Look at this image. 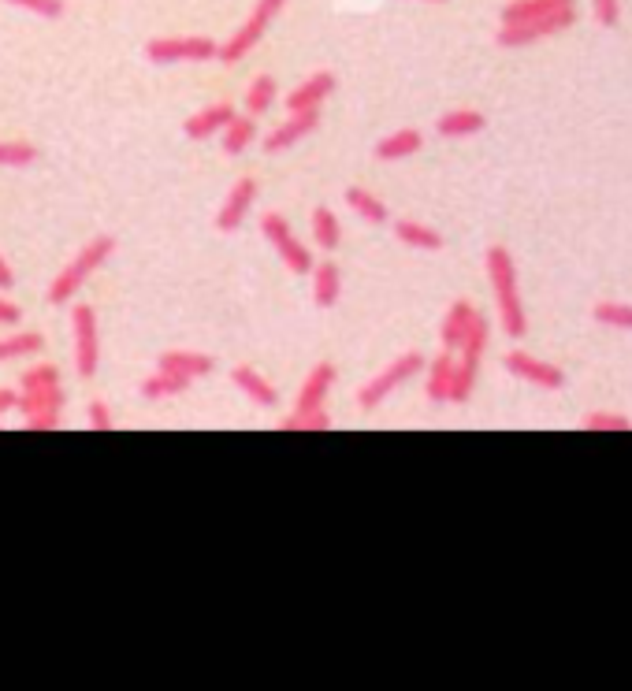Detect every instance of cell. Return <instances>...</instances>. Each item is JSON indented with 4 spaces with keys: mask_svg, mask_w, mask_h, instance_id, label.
Segmentation results:
<instances>
[{
    "mask_svg": "<svg viewBox=\"0 0 632 691\" xmlns=\"http://www.w3.org/2000/svg\"><path fill=\"white\" fill-rule=\"evenodd\" d=\"M316 127H320V112H316V108H305V112H290L287 123H283V127H276V131L264 138V153H268V157H272V153H283V149H290L294 142L309 138Z\"/></svg>",
    "mask_w": 632,
    "mask_h": 691,
    "instance_id": "obj_11",
    "label": "cell"
},
{
    "mask_svg": "<svg viewBox=\"0 0 632 691\" xmlns=\"http://www.w3.org/2000/svg\"><path fill=\"white\" fill-rule=\"evenodd\" d=\"M428 368V383H424V391H428V402L435 405H447L450 402V383H454V357L447 353H439Z\"/></svg>",
    "mask_w": 632,
    "mask_h": 691,
    "instance_id": "obj_21",
    "label": "cell"
},
{
    "mask_svg": "<svg viewBox=\"0 0 632 691\" xmlns=\"http://www.w3.org/2000/svg\"><path fill=\"white\" fill-rule=\"evenodd\" d=\"M235 119V108L231 105H212V108H201L198 116L186 119V138H194V142H209L212 134H220Z\"/></svg>",
    "mask_w": 632,
    "mask_h": 691,
    "instance_id": "obj_17",
    "label": "cell"
},
{
    "mask_svg": "<svg viewBox=\"0 0 632 691\" xmlns=\"http://www.w3.org/2000/svg\"><path fill=\"white\" fill-rule=\"evenodd\" d=\"M395 235H398V242L421 249V253H435V249H443V235H439V231H432L428 223L395 220Z\"/></svg>",
    "mask_w": 632,
    "mask_h": 691,
    "instance_id": "obj_23",
    "label": "cell"
},
{
    "mask_svg": "<svg viewBox=\"0 0 632 691\" xmlns=\"http://www.w3.org/2000/svg\"><path fill=\"white\" fill-rule=\"evenodd\" d=\"M23 417H60L64 413V387H41V391H23L19 405H15Z\"/></svg>",
    "mask_w": 632,
    "mask_h": 691,
    "instance_id": "obj_16",
    "label": "cell"
},
{
    "mask_svg": "<svg viewBox=\"0 0 632 691\" xmlns=\"http://www.w3.org/2000/svg\"><path fill=\"white\" fill-rule=\"evenodd\" d=\"M253 197H257V183L253 179H238L235 186H231V194H227L224 209L216 212V227L220 231H238L242 227V220H246V212L253 209Z\"/></svg>",
    "mask_w": 632,
    "mask_h": 691,
    "instance_id": "obj_12",
    "label": "cell"
},
{
    "mask_svg": "<svg viewBox=\"0 0 632 691\" xmlns=\"http://www.w3.org/2000/svg\"><path fill=\"white\" fill-rule=\"evenodd\" d=\"M190 383H194V379L175 376V372H164V368H160L157 376H149L142 383V398H153V402H157V398H175V394H183Z\"/></svg>",
    "mask_w": 632,
    "mask_h": 691,
    "instance_id": "obj_28",
    "label": "cell"
},
{
    "mask_svg": "<svg viewBox=\"0 0 632 691\" xmlns=\"http://www.w3.org/2000/svg\"><path fill=\"white\" fill-rule=\"evenodd\" d=\"M15 405H19V394L8 391V387H0V417H4V413H12Z\"/></svg>",
    "mask_w": 632,
    "mask_h": 691,
    "instance_id": "obj_42",
    "label": "cell"
},
{
    "mask_svg": "<svg viewBox=\"0 0 632 691\" xmlns=\"http://www.w3.org/2000/svg\"><path fill=\"white\" fill-rule=\"evenodd\" d=\"M346 205H350V209H354L365 223H376V227L391 220L387 205H383V201H376V197H372L369 190H361V186H350V190H346Z\"/></svg>",
    "mask_w": 632,
    "mask_h": 691,
    "instance_id": "obj_26",
    "label": "cell"
},
{
    "mask_svg": "<svg viewBox=\"0 0 632 691\" xmlns=\"http://www.w3.org/2000/svg\"><path fill=\"white\" fill-rule=\"evenodd\" d=\"M160 368H164V372H175V376H186V379H201L212 372V357L194 353V350H168V353H160Z\"/></svg>",
    "mask_w": 632,
    "mask_h": 691,
    "instance_id": "obj_19",
    "label": "cell"
},
{
    "mask_svg": "<svg viewBox=\"0 0 632 691\" xmlns=\"http://www.w3.org/2000/svg\"><path fill=\"white\" fill-rule=\"evenodd\" d=\"M331 383H335V365L331 361H320V365L309 372V379L298 391V413H309V409H324L331 394Z\"/></svg>",
    "mask_w": 632,
    "mask_h": 691,
    "instance_id": "obj_14",
    "label": "cell"
},
{
    "mask_svg": "<svg viewBox=\"0 0 632 691\" xmlns=\"http://www.w3.org/2000/svg\"><path fill=\"white\" fill-rule=\"evenodd\" d=\"M8 4L23 8V12L41 15V19H60V15H64V0H8Z\"/></svg>",
    "mask_w": 632,
    "mask_h": 691,
    "instance_id": "obj_37",
    "label": "cell"
},
{
    "mask_svg": "<svg viewBox=\"0 0 632 691\" xmlns=\"http://www.w3.org/2000/svg\"><path fill=\"white\" fill-rule=\"evenodd\" d=\"M38 160V149L30 142H0V168H27Z\"/></svg>",
    "mask_w": 632,
    "mask_h": 691,
    "instance_id": "obj_35",
    "label": "cell"
},
{
    "mask_svg": "<svg viewBox=\"0 0 632 691\" xmlns=\"http://www.w3.org/2000/svg\"><path fill=\"white\" fill-rule=\"evenodd\" d=\"M231 379H235V387L246 394L253 405H261V409H276L279 394H276V387L261 376V372H253L250 365H238L235 372H231Z\"/></svg>",
    "mask_w": 632,
    "mask_h": 691,
    "instance_id": "obj_18",
    "label": "cell"
},
{
    "mask_svg": "<svg viewBox=\"0 0 632 691\" xmlns=\"http://www.w3.org/2000/svg\"><path fill=\"white\" fill-rule=\"evenodd\" d=\"M220 134H224V153H227V157H238V153H242V149H246V145L257 138V123H253V116H235Z\"/></svg>",
    "mask_w": 632,
    "mask_h": 691,
    "instance_id": "obj_27",
    "label": "cell"
},
{
    "mask_svg": "<svg viewBox=\"0 0 632 691\" xmlns=\"http://www.w3.org/2000/svg\"><path fill=\"white\" fill-rule=\"evenodd\" d=\"M335 75L331 71H316L313 79H305L298 90L287 93V112H305V108H320L335 93Z\"/></svg>",
    "mask_w": 632,
    "mask_h": 691,
    "instance_id": "obj_13",
    "label": "cell"
},
{
    "mask_svg": "<svg viewBox=\"0 0 632 691\" xmlns=\"http://www.w3.org/2000/svg\"><path fill=\"white\" fill-rule=\"evenodd\" d=\"M15 287V272L8 268V261L0 257V290H12Z\"/></svg>",
    "mask_w": 632,
    "mask_h": 691,
    "instance_id": "obj_43",
    "label": "cell"
},
{
    "mask_svg": "<svg viewBox=\"0 0 632 691\" xmlns=\"http://www.w3.org/2000/svg\"><path fill=\"white\" fill-rule=\"evenodd\" d=\"M313 238L320 249H335L339 242H343V227H339V220H335V212L328 209V205H320V209L313 212Z\"/></svg>",
    "mask_w": 632,
    "mask_h": 691,
    "instance_id": "obj_29",
    "label": "cell"
},
{
    "mask_svg": "<svg viewBox=\"0 0 632 691\" xmlns=\"http://www.w3.org/2000/svg\"><path fill=\"white\" fill-rule=\"evenodd\" d=\"M577 0H514L502 8V27L506 23H525V19H536V15H547V12H558V8H569Z\"/></svg>",
    "mask_w": 632,
    "mask_h": 691,
    "instance_id": "obj_24",
    "label": "cell"
},
{
    "mask_svg": "<svg viewBox=\"0 0 632 691\" xmlns=\"http://www.w3.org/2000/svg\"><path fill=\"white\" fill-rule=\"evenodd\" d=\"M112 249H116V238H112V235L90 238V242L79 249V257H75V261L67 264L64 272L53 279V287H49V301H53V305H64L67 298H75V294L86 287V279H90V275L97 272V268H101L108 257H112Z\"/></svg>",
    "mask_w": 632,
    "mask_h": 691,
    "instance_id": "obj_2",
    "label": "cell"
},
{
    "mask_svg": "<svg viewBox=\"0 0 632 691\" xmlns=\"http://www.w3.org/2000/svg\"><path fill=\"white\" fill-rule=\"evenodd\" d=\"M592 320L603 327H621V331H632V305L629 301H599L592 309Z\"/></svg>",
    "mask_w": 632,
    "mask_h": 691,
    "instance_id": "obj_31",
    "label": "cell"
},
{
    "mask_svg": "<svg viewBox=\"0 0 632 691\" xmlns=\"http://www.w3.org/2000/svg\"><path fill=\"white\" fill-rule=\"evenodd\" d=\"M45 346L41 331H19L12 339H0V361H15V357H27V353H38Z\"/></svg>",
    "mask_w": 632,
    "mask_h": 691,
    "instance_id": "obj_32",
    "label": "cell"
},
{
    "mask_svg": "<svg viewBox=\"0 0 632 691\" xmlns=\"http://www.w3.org/2000/svg\"><path fill=\"white\" fill-rule=\"evenodd\" d=\"M424 353H417V350H409V353H402V357H395L391 365L383 368L380 376L376 379H369L365 387H361V394H357V405L361 409H380L387 398H391V391H398L406 379H417L424 372Z\"/></svg>",
    "mask_w": 632,
    "mask_h": 691,
    "instance_id": "obj_4",
    "label": "cell"
},
{
    "mask_svg": "<svg viewBox=\"0 0 632 691\" xmlns=\"http://www.w3.org/2000/svg\"><path fill=\"white\" fill-rule=\"evenodd\" d=\"M421 145H424L421 131L406 127V131H395L376 142V160H406L413 153H421Z\"/></svg>",
    "mask_w": 632,
    "mask_h": 691,
    "instance_id": "obj_22",
    "label": "cell"
},
{
    "mask_svg": "<svg viewBox=\"0 0 632 691\" xmlns=\"http://www.w3.org/2000/svg\"><path fill=\"white\" fill-rule=\"evenodd\" d=\"M23 320V313H19V305H12V301L0 298V324H19Z\"/></svg>",
    "mask_w": 632,
    "mask_h": 691,
    "instance_id": "obj_40",
    "label": "cell"
},
{
    "mask_svg": "<svg viewBox=\"0 0 632 691\" xmlns=\"http://www.w3.org/2000/svg\"><path fill=\"white\" fill-rule=\"evenodd\" d=\"M276 79L272 75H261V79L250 82V90H246V112L250 116H264V112H272V105H276Z\"/></svg>",
    "mask_w": 632,
    "mask_h": 691,
    "instance_id": "obj_30",
    "label": "cell"
},
{
    "mask_svg": "<svg viewBox=\"0 0 632 691\" xmlns=\"http://www.w3.org/2000/svg\"><path fill=\"white\" fill-rule=\"evenodd\" d=\"M577 23V8H558V12H547V15H536V19H525V23H506V27L495 34L502 49H525L532 41L540 38H551V34H562Z\"/></svg>",
    "mask_w": 632,
    "mask_h": 691,
    "instance_id": "obj_5",
    "label": "cell"
},
{
    "mask_svg": "<svg viewBox=\"0 0 632 691\" xmlns=\"http://www.w3.org/2000/svg\"><path fill=\"white\" fill-rule=\"evenodd\" d=\"M488 339H491V324L476 313L469 335H465L461 346H458L461 357L454 361V383H450V402L454 405H465L469 398H473V387H476V376H480V361H484Z\"/></svg>",
    "mask_w": 632,
    "mask_h": 691,
    "instance_id": "obj_3",
    "label": "cell"
},
{
    "mask_svg": "<svg viewBox=\"0 0 632 691\" xmlns=\"http://www.w3.org/2000/svg\"><path fill=\"white\" fill-rule=\"evenodd\" d=\"M27 428L30 431H53V428H60V417H27Z\"/></svg>",
    "mask_w": 632,
    "mask_h": 691,
    "instance_id": "obj_41",
    "label": "cell"
},
{
    "mask_svg": "<svg viewBox=\"0 0 632 691\" xmlns=\"http://www.w3.org/2000/svg\"><path fill=\"white\" fill-rule=\"evenodd\" d=\"M592 8H595V19H599L603 27H618V19H621L618 0H592Z\"/></svg>",
    "mask_w": 632,
    "mask_h": 691,
    "instance_id": "obj_38",
    "label": "cell"
},
{
    "mask_svg": "<svg viewBox=\"0 0 632 691\" xmlns=\"http://www.w3.org/2000/svg\"><path fill=\"white\" fill-rule=\"evenodd\" d=\"M331 413L328 409H309V413H290L279 420V431H328Z\"/></svg>",
    "mask_w": 632,
    "mask_h": 691,
    "instance_id": "obj_33",
    "label": "cell"
},
{
    "mask_svg": "<svg viewBox=\"0 0 632 691\" xmlns=\"http://www.w3.org/2000/svg\"><path fill=\"white\" fill-rule=\"evenodd\" d=\"M580 431H632V417L610 413V409H595V413L580 420Z\"/></svg>",
    "mask_w": 632,
    "mask_h": 691,
    "instance_id": "obj_34",
    "label": "cell"
},
{
    "mask_svg": "<svg viewBox=\"0 0 632 691\" xmlns=\"http://www.w3.org/2000/svg\"><path fill=\"white\" fill-rule=\"evenodd\" d=\"M435 4H439V0H435Z\"/></svg>",
    "mask_w": 632,
    "mask_h": 691,
    "instance_id": "obj_44",
    "label": "cell"
},
{
    "mask_svg": "<svg viewBox=\"0 0 632 691\" xmlns=\"http://www.w3.org/2000/svg\"><path fill=\"white\" fill-rule=\"evenodd\" d=\"M473 316H476V309L469 301H454V305H450L447 316H443V331H439V339H443L447 350H458L461 339H465L469 327H473Z\"/></svg>",
    "mask_w": 632,
    "mask_h": 691,
    "instance_id": "obj_20",
    "label": "cell"
},
{
    "mask_svg": "<svg viewBox=\"0 0 632 691\" xmlns=\"http://www.w3.org/2000/svg\"><path fill=\"white\" fill-rule=\"evenodd\" d=\"M145 56L153 64H201V60H216L220 45L212 38H153L145 45Z\"/></svg>",
    "mask_w": 632,
    "mask_h": 691,
    "instance_id": "obj_7",
    "label": "cell"
},
{
    "mask_svg": "<svg viewBox=\"0 0 632 691\" xmlns=\"http://www.w3.org/2000/svg\"><path fill=\"white\" fill-rule=\"evenodd\" d=\"M484 264H488V279L491 290H495V309H499L502 331L510 339H521L528 331L525 320V301H521V290H517V264L510 257L506 246H491L484 253Z\"/></svg>",
    "mask_w": 632,
    "mask_h": 691,
    "instance_id": "obj_1",
    "label": "cell"
},
{
    "mask_svg": "<svg viewBox=\"0 0 632 691\" xmlns=\"http://www.w3.org/2000/svg\"><path fill=\"white\" fill-rule=\"evenodd\" d=\"M86 420H90L93 431H108L112 424H116V420H112V413H108L105 402H90V413H86Z\"/></svg>",
    "mask_w": 632,
    "mask_h": 691,
    "instance_id": "obj_39",
    "label": "cell"
},
{
    "mask_svg": "<svg viewBox=\"0 0 632 691\" xmlns=\"http://www.w3.org/2000/svg\"><path fill=\"white\" fill-rule=\"evenodd\" d=\"M506 372L514 379H525V383H536V387H547V391H558L562 383H566V372L558 365H551V361H540V357H532V353L525 350H510L506 353Z\"/></svg>",
    "mask_w": 632,
    "mask_h": 691,
    "instance_id": "obj_10",
    "label": "cell"
},
{
    "mask_svg": "<svg viewBox=\"0 0 632 691\" xmlns=\"http://www.w3.org/2000/svg\"><path fill=\"white\" fill-rule=\"evenodd\" d=\"M71 324H75V365H79V376L93 379L97 357H101V339H97V313H93V305H75V309H71Z\"/></svg>",
    "mask_w": 632,
    "mask_h": 691,
    "instance_id": "obj_9",
    "label": "cell"
},
{
    "mask_svg": "<svg viewBox=\"0 0 632 691\" xmlns=\"http://www.w3.org/2000/svg\"><path fill=\"white\" fill-rule=\"evenodd\" d=\"M283 4H287V0H257V8H253L250 19L242 23V30H235V38L227 41V45H220V60H224V64H238V60L264 38V30L272 27V19L283 12Z\"/></svg>",
    "mask_w": 632,
    "mask_h": 691,
    "instance_id": "obj_6",
    "label": "cell"
},
{
    "mask_svg": "<svg viewBox=\"0 0 632 691\" xmlns=\"http://www.w3.org/2000/svg\"><path fill=\"white\" fill-rule=\"evenodd\" d=\"M339 287H343V275H339V264L324 261L316 268V283H313V301L320 309H331L339 301Z\"/></svg>",
    "mask_w": 632,
    "mask_h": 691,
    "instance_id": "obj_25",
    "label": "cell"
},
{
    "mask_svg": "<svg viewBox=\"0 0 632 691\" xmlns=\"http://www.w3.org/2000/svg\"><path fill=\"white\" fill-rule=\"evenodd\" d=\"M484 127H488L484 112H473V108H454V112H443L435 119L439 138H469V134H480Z\"/></svg>",
    "mask_w": 632,
    "mask_h": 691,
    "instance_id": "obj_15",
    "label": "cell"
},
{
    "mask_svg": "<svg viewBox=\"0 0 632 691\" xmlns=\"http://www.w3.org/2000/svg\"><path fill=\"white\" fill-rule=\"evenodd\" d=\"M23 391H41V387H56L60 383V368L56 365H34L23 372Z\"/></svg>",
    "mask_w": 632,
    "mask_h": 691,
    "instance_id": "obj_36",
    "label": "cell"
},
{
    "mask_svg": "<svg viewBox=\"0 0 632 691\" xmlns=\"http://www.w3.org/2000/svg\"><path fill=\"white\" fill-rule=\"evenodd\" d=\"M261 231L264 238L272 242V249H276L279 257H283V264H287L294 275H305L313 272V257H309V249L294 238V231H290V223L279 216V212H264L261 216Z\"/></svg>",
    "mask_w": 632,
    "mask_h": 691,
    "instance_id": "obj_8",
    "label": "cell"
}]
</instances>
